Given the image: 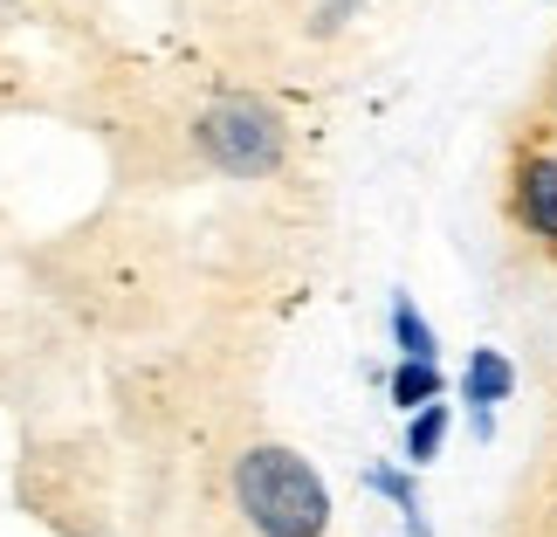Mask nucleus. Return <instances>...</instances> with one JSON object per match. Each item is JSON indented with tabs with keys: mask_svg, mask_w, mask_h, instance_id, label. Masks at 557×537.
Here are the masks:
<instances>
[{
	"mask_svg": "<svg viewBox=\"0 0 557 537\" xmlns=\"http://www.w3.org/2000/svg\"><path fill=\"white\" fill-rule=\"evenodd\" d=\"M503 213L530 248L557 255V145L523 132L509 145V173H503Z\"/></svg>",
	"mask_w": 557,
	"mask_h": 537,
	"instance_id": "obj_3",
	"label": "nucleus"
},
{
	"mask_svg": "<svg viewBox=\"0 0 557 537\" xmlns=\"http://www.w3.org/2000/svg\"><path fill=\"white\" fill-rule=\"evenodd\" d=\"M441 441H447V406H420L413 420H406V462H434L441 455Z\"/></svg>",
	"mask_w": 557,
	"mask_h": 537,
	"instance_id": "obj_7",
	"label": "nucleus"
},
{
	"mask_svg": "<svg viewBox=\"0 0 557 537\" xmlns=\"http://www.w3.org/2000/svg\"><path fill=\"white\" fill-rule=\"evenodd\" d=\"M509 393H517V365H509L503 352H468V373H461V400L468 406H475V414H482V406H503Z\"/></svg>",
	"mask_w": 557,
	"mask_h": 537,
	"instance_id": "obj_4",
	"label": "nucleus"
},
{
	"mask_svg": "<svg viewBox=\"0 0 557 537\" xmlns=\"http://www.w3.org/2000/svg\"><path fill=\"white\" fill-rule=\"evenodd\" d=\"M447 393V379H441V365H420V358H399V373H393V406H406V420L420 414V406H441Z\"/></svg>",
	"mask_w": 557,
	"mask_h": 537,
	"instance_id": "obj_5",
	"label": "nucleus"
},
{
	"mask_svg": "<svg viewBox=\"0 0 557 537\" xmlns=\"http://www.w3.org/2000/svg\"><path fill=\"white\" fill-rule=\"evenodd\" d=\"M523 132H537V138H550L557 145V62H550V76H544V97H537V118L523 124Z\"/></svg>",
	"mask_w": 557,
	"mask_h": 537,
	"instance_id": "obj_8",
	"label": "nucleus"
},
{
	"mask_svg": "<svg viewBox=\"0 0 557 537\" xmlns=\"http://www.w3.org/2000/svg\"><path fill=\"white\" fill-rule=\"evenodd\" d=\"M393 338H399V352L406 358H420V365H441V338L434 325L413 310V296H393Z\"/></svg>",
	"mask_w": 557,
	"mask_h": 537,
	"instance_id": "obj_6",
	"label": "nucleus"
},
{
	"mask_svg": "<svg viewBox=\"0 0 557 537\" xmlns=\"http://www.w3.org/2000/svg\"><path fill=\"white\" fill-rule=\"evenodd\" d=\"M234 503L262 537H324L331 530V489L324 476L283 441L242 448L234 462Z\"/></svg>",
	"mask_w": 557,
	"mask_h": 537,
	"instance_id": "obj_1",
	"label": "nucleus"
},
{
	"mask_svg": "<svg viewBox=\"0 0 557 537\" xmlns=\"http://www.w3.org/2000/svg\"><path fill=\"white\" fill-rule=\"evenodd\" d=\"M200 152L221 166V173H234V180H269L275 166H283V152H289V132H283V118H275L262 97L234 90V97H221L200 118Z\"/></svg>",
	"mask_w": 557,
	"mask_h": 537,
	"instance_id": "obj_2",
	"label": "nucleus"
},
{
	"mask_svg": "<svg viewBox=\"0 0 557 537\" xmlns=\"http://www.w3.org/2000/svg\"><path fill=\"white\" fill-rule=\"evenodd\" d=\"M372 489H385V497H393L406 517H420V497H413V483H406L399 468H372Z\"/></svg>",
	"mask_w": 557,
	"mask_h": 537,
	"instance_id": "obj_9",
	"label": "nucleus"
}]
</instances>
